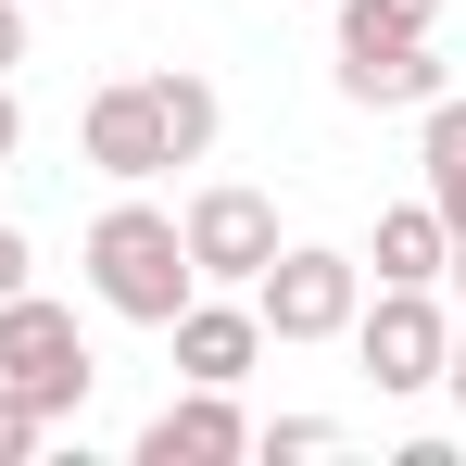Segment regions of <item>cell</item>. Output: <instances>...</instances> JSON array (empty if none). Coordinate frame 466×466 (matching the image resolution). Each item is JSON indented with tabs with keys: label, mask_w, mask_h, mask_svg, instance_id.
I'll return each mask as SVG.
<instances>
[{
	"label": "cell",
	"mask_w": 466,
	"mask_h": 466,
	"mask_svg": "<svg viewBox=\"0 0 466 466\" xmlns=\"http://www.w3.org/2000/svg\"><path fill=\"white\" fill-rule=\"evenodd\" d=\"M215 127H228L215 76L177 64V76H114V88H88L76 152H88V177H114V189H152V177H177V164L215 152Z\"/></svg>",
	"instance_id": "obj_1"
},
{
	"label": "cell",
	"mask_w": 466,
	"mask_h": 466,
	"mask_svg": "<svg viewBox=\"0 0 466 466\" xmlns=\"http://www.w3.org/2000/svg\"><path fill=\"white\" fill-rule=\"evenodd\" d=\"M88 290H101V315H127V328H164V315L202 290V265H189L177 215L127 189V202H114V215L88 228Z\"/></svg>",
	"instance_id": "obj_2"
},
{
	"label": "cell",
	"mask_w": 466,
	"mask_h": 466,
	"mask_svg": "<svg viewBox=\"0 0 466 466\" xmlns=\"http://www.w3.org/2000/svg\"><path fill=\"white\" fill-rule=\"evenodd\" d=\"M0 379L25 390L38 416H88V390H101V366H88V328L51 290H13L0 303Z\"/></svg>",
	"instance_id": "obj_3"
},
{
	"label": "cell",
	"mask_w": 466,
	"mask_h": 466,
	"mask_svg": "<svg viewBox=\"0 0 466 466\" xmlns=\"http://www.w3.org/2000/svg\"><path fill=\"white\" fill-rule=\"evenodd\" d=\"M353 303H366V252H328V239H278V265L252 278L265 340H340Z\"/></svg>",
	"instance_id": "obj_4"
},
{
	"label": "cell",
	"mask_w": 466,
	"mask_h": 466,
	"mask_svg": "<svg viewBox=\"0 0 466 466\" xmlns=\"http://www.w3.org/2000/svg\"><path fill=\"white\" fill-rule=\"evenodd\" d=\"M177 239H189L202 290H252V278L278 265V202H265L252 177H202V189L177 202Z\"/></svg>",
	"instance_id": "obj_5"
},
{
	"label": "cell",
	"mask_w": 466,
	"mask_h": 466,
	"mask_svg": "<svg viewBox=\"0 0 466 466\" xmlns=\"http://www.w3.org/2000/svg\"><path fill=\"white\" fill-rule=\"evenodd\" d=\"M340 340H353L366 390L403 403V390H441V340H454V315H441V290H379V303H353Z\"/></svg>",
	"instance_id": "obj_6"
},
{
	"label": "cell",
	"mask_w": 466,
	"mask_h": 466,
	"mask_svg": "<svg viewBox=\"0 0 466 466\" xmlns=\"http://www.w3.org/2000/svg\"><path fill=\"white\" fill-rule=\"evenodd\" d=\"M164 340H177V379H202V390H239L252 366H265V315H252V290H239V303L189 290V303L164 315Z\"/></svg>",
	"instance_id": "obj_7"
},
{
	"label": "cell",
	"mask_w": 466,
	"mask_h": 466,
	"mask_svg": "<svg viewBox=\"0 0 466 466\" xmlns=\"http://www.w3.org/2000/svg\"><path fill=\"white\" fill-rule=\"evenodd\" d=\"M252 454V416H239V390H177L152 429H139V466H239Z\"/></svg>",
	"instance_id": "obj_8"
},
{
	"label": "cell",
	"mask_w": 466,
	"mask_h": 466,
	"mask_svg": "<svg viewBox=\"0 0 466 466\" xmlns=\"http://www.w3.org/2000/svg\"><path fill=\"white\" fill-rule=\"evenodd\" d=\"M441 51L429 38H379V51H340V101L353 114H416V101H441Z\"/></svg>",
	"instance_id": "obj_9"
},
{
	"label": "cell",
	"mask_w": 466,
	"mask_h": 466,
	"mask_svg": "<svg viewBox=\"0 0 466 466\" xmlns=\"http://www.w3.org/2000/svg\"><path fill=\"white\" fill-rule=\"evenodd\" d=\"M441 265H454L441 202H429V189H416V202H390L379 239H366V278H379V290H441Z\"/></svg>",
	"instance_id": "obj_10"
},
{
	"label": "cell",
	"mask_w": 466,
	"mask_h": 466,
	"mask_svg": "<svg viewBox=\"0 0 466 466\" xmlns=\"http://www.w3.org/2000/svg\"><path fill=\"white\" fill-rule=\"evenodd\" d=\"M416 177H429L441 228L466 239V88H441V101H416Z\"/></svg>",
	"instance_id": "obj_11"
},
{
	"label": "cell",
	"mask_w": 466,
	"mask_h": 466,
	"mask_svg": "<svg viewBox=\"0 0 466 466\" xmlns=\"http://www.w3.org/2000/svg\"><path fill=\"white\" fill-rule=\"evenodd\" d=\"M328 25H340V51H379V38H429L441 0H328Z\"/></svg>",
	"instance_id": "obj_12"
},
{
	"label": "cell",
	"mask_w": 466,
	"mask_h": 466,
	"mask_svg": "<svg viewBox=\"0 0 466 466\" xmlns=\"http://www.w3.org/2000/svg\"><path fill=\"white\" fill-rule=\"evenodd\" d=\"M353 429L340 416H278V429H252V454H340Z\"/></svg>",
	"instance_id": "obj_13"
},
{
	"label": "cell",
	"mask_w": 466,
	"mask_h": 466,
	"mask_svg": "<svg viewBox=\"0 0 466 466\" xmlns=\"http://www.w3.org/2000/svg\"><path fill=\"white\" fill-rule=\"evenodd\" d=\"M38 441H51V416H38L25 390L0 379V466H38Z\"/></svg>",
	"instance_id": "obj_14"
},
{
	"label": "cell",
	"mask_w": 466,
	"mask_h": 466,
	"mask_svg": "<svg viewBox=\"0 0 466 466\" xmlns=\"http://www.w3.org/2000/svg\"><path fill=\"white\" fill-rule=\"evenodd\" d=\"M25 265H38V239H25V228H0V303H13V290H38Z\"/></svg>",
	"instance_id": "obj_15"
},
{
	"label": "cell",
	"mask_w": 466,
	"mask_h": 466,
	"mask_svg": "<svg viewBox=\"0 0 466 466\" xmlns=\"http://www.w3.org/2000/svg\"><path fill=\"white\" fill-rule=\"evenodd\" d=\"M25 64V0H0V76Z\"/></svg>",
	"instance_id": "obj_16"
},
{
	"label": "cell",
	"mask_w": 466,
	"mask_h": 466,
	"mask_svg": "<svg viewBox=\"0 0 466 466\" xmlns=\"http://www.w3.org/2000/svg\"><path fill=\"white\" fill-rule=\"evenodd\" d=\"M25 152V101H13V76H0V164Z\"/></svg>",
	"instance_id": "obj_17"
},
{
	"label": "cell",
	"mask_w": 466,
	"mask_h": 466,
	"mask_svg": "<svg viewBox=\"0 0 466 466\" xmlns=\"http://www.w3.org/2000/svg\"><path fill=\"white\" fill-rule=\"evenodd\" d=\"M441 390H454V416H466V328L441 340Z\"/></svg>",
	"instance_id": "obj_18"
},
{
	"label": "cell",
	"mask_w": 466,
	"mask_h": 466,
	"mask_svg": "<svg viewBox=\"0 0 466 466\" xmlns=\"http://www.w3.org/2000/svg\"><path fill=\"white\" fill-rule=\"evenodd\" d=\"M441 278H454V290H466V239H454V265H441Z\"/></svg>",
	"instance_id": "obj_19"
},
{
	"label": "cell",
	"mask_w": 466,
	"mask_h": 466,
	"mask_svg": "<svg viewBox=\"0 0 466 466\" xmlns=\"http://www.w3.org/2000/svg\"><path fill=\"white\" fill-rule=\"evenodd\" d=\"M290 13H328V0H290Z\"/></svg>",
	"instance_id": "obj_20"
}]
</instances>
